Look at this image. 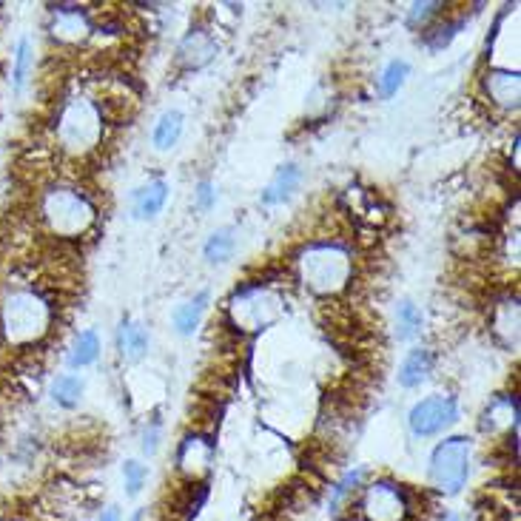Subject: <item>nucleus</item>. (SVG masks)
<instances>
[{
  "label": "nucleus",
  "mask_w": 521,
  "mask_h": 521,
  "mask_svg": "<svg viewBox=\"0 0 521 521\" xmlns=\"http://www.w3.org/2000/svg\"><path fill=\"white\" fill-rule=\"evenodd\" d=\"M234 251H237V234H234L231 225H225V228H220V231H214L203 248L205 260L211 262V265H223V262H228L231 257H234Z\"/></svg>",
  "instance_id": "nucleus-22"
},
{
  "label": "nucleus",
  "mask_w": 521,
  "mask_h": 521,
  "mask_svg": "<svg viewBox=\"0 0 521 521\" xmlns=\"http://www.w3.org/2000/svg\"><path fill=\"white\" fill-rule=\"evenodd\" d=\"M214 200H217V191H214V186H211L208 180H203V183L197 186V191H194V203H197V208L208 211V208L214 205Z\"/></svg>",
  "instance_id": "nucleus-30"
},
{
  "label": "nucleus",
  "mask_w": 521,
  "mask_h": 521,
  "mask_svg": "<svg viewBox=\"0 0 521 521\" xmlns=\"http://www.w3.org/2000/svg\"><path fill=\"white\" fill-rule=\"evenodd\" d=\"M92 200L72 186H52L40 197V220L43 225L63 240H77L94 225Z\"/></svg>",
  "instance_id": "nucleus-3"
},
{
  "label": "nucleus",
  "mask_w": 521,
  "mask_h": 521,
  "mask_svg": "<svg viewBox=\"0 0 521 521\" xmlns=\"http://www.w3.org/2000/svg\"><path fill=\"white\" fill-rule=\"evenodd\" d=\"M362 482V470H351V473H348V476H345V479H342V482L336 484L334 487V496H331V507H339V502H342V499H345V496H348V493H351V490H354L356 484Z\"/></svg>",
  "instance_id": "nucleus-29"
},
{
  "label": "nucleus",
  "mask_w": 521,
  "mask_h": 521,
  "mask_svg": "<svg viewBox=\"0 0 521 521\" xmlns=\"http://www.w3.org/2000/svg\"><path fill=\"white\" fill-rule=\"evenodd\" d=\"M214 462V445L205 436H186L177 450V465L186 473L188 479H200L203 473L211 470Z\"/></svg>",
  "instance_id": "nucleus-9"
},
{
  "label": "nucleus",
  "mask_w": 521,
  "mask_h": 521,
  "mask_svg": "<svg viewBox=\"0 0 521 521\" xmlns=\"http://www.w3.org/2000/svg\"><path fill=\"white\" fill-rule=\"evenodd\" d=\"M117 348L131 362L143 359L146 351H149V334H146V328L137 325V322H131V319H123L120 322V331H117Z\"/></svg>",
  "instance_id": "nucleus-17"
},
{
  "label": "nucleus",
  "mask_w": 521,
  "mask_h": 521,
  "mask_svg": "<svg viewBox=\"0 0 521 521\" xmlns=\"http://www.w3.org/2000/svg\"><path fill=\"white\" fill-rule=\"evenodd\" d=\"M183 129H186V114L180 112V109H168V112L160 114V120L154 123V131H151L154 149H174L180 143V137H183Z\"/></svg>",
  "instance_id": "nucleus-15"
},
{
  "label": "nucleus",
  "mask_w": 521,
  "mask_h": 521,
  "mask_svg": "<svg viewBox=\"0 0 521 521\" xmlns=\"http://www.w3.org/2000/svg\"><path fill=\"white\" fill-rule=\"evenodd\" d=\"M92 32L89 18L75 9V6H60L55 9V18H52V35L63 43H80L86 40V35Z\"/></svg>",
  "instance_id": "nucleus-11"
},
{
  "label": "nucleus",
  "mask_w": 521,
  "mask_h": 521,
  "mask_svg": "<svg viewBox=\"0 0 521 521\" xmlns=\"http://www.w3.org/2000/svg\"><path fill=\"white\" fill-rule=\"evenodd\" d=\"M157 447H160V425H151V428H146V433H143V450H146L149 456H154Z\"/></svg>",
  "instance_id": "nucleus-31"
},
{
  "label": "nucleus",
  "mask_w": 521,
  "mask_h": 521,
  "mask_svg": "<svg viewBox=\"0 0 521 521\" xmlns=\"http://www.w3.org/2000/svg\"><path fill=\"white\" fill-rule=\"evenodd\" d=\"M297 274L311 294L336 297L354 277V254L342 242H308L297 254Z\"/></svg>",
  "instance_id": "nucleus-1"
},
{
  "label": "nucleus",
  "mask_w": 521,
  "mask_h": 521,
  "mask_svg": "<svg viewBox=\"0 0 521 521\" xmlns=\"http://www.w3.org/2000/svg\"><path fill=\"white\" fill-rule=\"evenodd\" d=\"M456 419H459V405H456L453 396H430V399H422L408 413V425L413 430V436H422V439L442 433Z\"/></svg>",
  "instance_id": "nucleus-8"
},
{
  "label": "nucleus",
  "mask_w": 521,
  "mask_h": 521,
  "mask_svg": "<svg viewBox=\"0 0 521 521\" xmlns=\"http://www.w3.org/2000/svg\"><path fill=\"white\" fill-rule=\"evenodd\" d=\"M439 521H462V519H459V516H453V513H445V516H442Z\"/></svg>",
  "instance_id": "nucleus-33"
},
{
  "label": "nucleus",
  "mask_w": 521,
  "mask_h": 521,
  "mask_svg": "<svg viewBox=\"0 0 521 521\" xmlns=\"http://www.w3.org/2000/svg\"><path fill=\"white\" fill-rule=\"evenodd\" d=\"M359 513L365 521H405L410 507L399 484L373 482L359 496Z\"/></svg>",
  "instance_id": "nucleus-7"
},
{
  "label": "nucleus",
  "mask_w": 521,
  "mask_h": 521,
  "mask_svg": "<svg viewBox=\"0 0 521 521\" xmlns=\"http://www.w3.org/2000/svg\"><path fill=\"white\" fill-rule=\"evenodd\" d=\"M493 331L502 336V342L507 348H519V302L516 299H507L496 308V317H493Z\"/></svg>",
  "instance_id": "nucleus-18"
},
{
  "label": "nucleus",
  "mask_w": 521,
  "mask_h": 521,
  "mask_svg": "<svg viewBox=\"0 0 521 521\" xmlns=\"http://www.w3.org/2000/svg\"><path fill=\"white\" fill-rule=\"evenodd\" d=\"M205 308H208V291H200L194 299L183 302V305L174 311V328H177V334L180 336L194 334V331L200 328V322H203Z\"/></svg>",
  "instance_id": "nucleus-20"
},
{
  "label": "nucleus",
  "mask_w": 521,
  "mask_h": 521,
  "mask_svg": "<svg viewBox=\"0 0 521 521\" xmlns=\"http://www.w3.org/2000/svg\"><path fill=\"white\" fill-rule=\"evenodd\" d=\"M214 55H217V43L203 29H191L186 40L180 43V63L186 69H200Z\"/></svg>",
  "instance_id": "nucleus-12"
},
{
  "label": "nucleus",
  "mask_w": 521,
  "mask_h": 521,
  "mask_svg": "<svg viewBox=\"0 0 521 521\" xmlns=\"http://www.w3.org/2000/svg\"><path fill=\"white\" fill-rule=\"evenodd\" d=\"M97 521H120V510H117V507H106Z\"/></svg>",
  "instance_id": "nucleus-32"
},
{
  "label": "nucleus",
  "mask_w": 521,
  "mask_h": 521,
  "mask_svg": "<svg viewBox=\"0 0 521 521\" xmlns=\"http://www.w3.org/2000/svg\"><path fill=\"white\" fill-rule=\"evenodd\" d=\"M299 180H302V171H299L297 163H285V166H280L277 168V174H274V180L262 191V203L280 205L285 203V200H291V194L299 188Z\"/></svg>",
  "instance_id": "nucleus-13"
},
{
  "label": "nucleus",
  "mask_w": 521,
  "mask_h": 521,
  "mask_svg": "<svg viewBox=\"0 0 521 521\" xmlns=\"http://www.w3.org/2000/svg\"><path fill=\"white\" fill-rule=\"evenodd\" d=\"M422 311H419V305H413V302H402L399 308H396V331H399V339H413V336L422 331Z\"/></svg>",
  "instance_id": "nucleus-24"
},
{
  "label": "nucleus",
  "mask_w": 521,
  "mask_h": 521,
  "mask_svg": "<svg viewBox=\"0 0 521 521\" xmlns=\"http://www.w3.org/2000/svg\"><path fill=\"white\" fill-rule=\"evenodd\" d=\"M168 203V183L166 180H151L149 186L134 191V217L137 220H151L157 217Z\"/></svg>",
  "instance_id": "nucleus-14"
},
{
  "label": "nucleus",
  "mask_w": 521,
  "mask_h": 521,
  "mask_svg": "<svg viewBox=\"0 0 521 521\" xmlns=\"http://www.w3.org/2000/svg\"><path fill=\"white\" fill-rule=\"evenodd\" d=\"M97 356H100V336L94 331H80L75 336V342H72V348H69V368L83 371V368L97 362Z\"/></svg>",
  "instance_id": "nucleus-21"
},
{
  "label": "nucleus",
  "mask_w": 521,
  "mask_h": 521,
  "mask_svg": "<svg viewBox=\"0 0 521 521\" xmlns=\"http://www.w3.org/2000/svg\"><path fill=\"white\" fill-rule=\"evenodd\" d=\"M32 66H35V49H32V40L20 38L18 55H15V72H12V86H15V92H20L23 83L29 80Z\"/></svg>",
  "instance_id": "nucleus-26"
},
{
  "label": "nucleus",
  "mask_w": 521,
  "mask_h": 521,
  "mask_svg": "<svg viewBox=\"0 0 521 521\" xmlns=\"http://www.w3.org/2000/svg\"><path fill=\"white\" fill-rule=\"evenodd\" d=\"M484 430H502V428H519V402L516 396H499L493 399L482 416Z\"/></svg>",
  "instance_id": "nucleus-16"
},
{
  "label": "nucleus",
  "mask_w": 521,
  "mask_h": 521,
  "mask_svg": "<svg viewBox=\"0 0 521 521\" xmlns=\"http://www.w3.org/2000/svg\"><path fill=\"white\" fill-rule=\"evenodd\" d=\"M442 12V3H413L408 12V26L419 29V26H428L430 18H436Z\"/></svg>",
  "instance_id": "nucleus-28"
},
{
  "label": "nucleus",
  "mask_w": 521,
  "mask_h": 521,
  "mask_svg": "<svg viewBox=\"0 0 521 521\" xmlns=\"http://www.w3.org/2000/svg\"><path fill=\"white\" fill-rule=\"evenodd\" d=\"M55 131L60 149L72 157H86L100 146L106 123H103L100 106L92 97H72L63 103V109L57 114Z\"/></svg>",
  "instance_id": "nucleus-4"
},
{
  "label": "nucleus",
  "mask_w": 521,
  "mask_h": 521,
  "mask_svg": "<svg viewBox=\"0 0 521 521\" xmlns=\"http://www.w3.org/2000/svg\"><path fill=\"white\" fill-rule=\"evenodd\" d=\"M430 368H433V359H430V351L425 348H416L405 356L402 368H399V385L402 388H419L425 379H428Z\"/></svg>",
  "instance_id": "nucleus-19"
},
{
  "label": "nucleus",
  "mask_w": 521,
  "mask_h": 521,
  "mask_svg": "<svg viewBox=\"0 0 521 521\" xmlns=\"http://www.w3.org/2000/svg\"><path fill=\"white\" fill-rule=\"evenodd\" d=\"M123 479H126V490H129V496H137L140 490H143V484L149 479V470L146 465H140V462H126L123 465Z\"/></svg>",
  "instance_id": "nucleus-27"
},
{
  "label": "nucleus",
  "mask_w": 521,
  "mask_h": 521,
  "mask_svg": "<svg viewBox=\"0 0 521 521\" xmlns=\"http://www.w3.org/2000/svg\"><path fill=\"white\" fill-rule=\"evenodd\" d=\"M282 314H285L282 294L262 282H248L228 299V317L234 322V328H240L245 334H257V331L271 328Z\"/></svg>",
  "instance_id": "nucleus-5"
},
{
  "label": "nucleus",
  "mask_w": 521,
  "mask_h": 521,
  "mask_svg": "<svg viewBox=\"0 0 521 521\" xmlns=\"http://www.w3.org/2000/svg\"><path fill=\"white\" fill-rule=\"evenodd\" d=\"M470 456H473V445L465 436H450L445 442H439L430 456L433 487L445 496H456L470 476Z\"/></svg>",
  "instance_id": "nucleus-6"
},
{
  "label": "nucleus",
  "mask_w": 521,
  "mask_h": 521,
  "mask_svg": "<svg viewBox=\"0 0 521 521\" xmlns=\"http://www.w3.org/2000/svg\"><path fill=\"white\" fill-rule=\"evenodd\" d=\"M408 75H410V66L405 63V60H391V63L385 66L382 77H379V92L385 94V97H393V94L405 86Z\"/></svg>",
  "instance_id": "nucleus-25"
},
{
  "label": "nucleus",
  "mask_w": 521,
  "mask_h": 521,
  "mask_svg": "<svg viewBox=\"0 0 521 521\" xmlns=\"http://www.w3.org/2000/svg\"><path fill=\"white\" fill-rule=\"evenodd\" d=\"M52 302L35 288H9L0 297V334L9 345H35L52 328Z\"/></svg>",
  "instance_id": "nucleus-2"
},
{
  "label": "nucleus",
  "mask_w": 521,
  "mask_h": 521,
  "mask_svg": "<svg viewBox=\"0 0 521 521\" xmlns=\"http://www.w3.org/2000/svg\"><path fill=\"white\" fill-rule=\"evenodd\" d=\"M83 391H86V385L75 373H63L52 382V399L60 408H77L80 399H83Z\"/></svg>",
  "instance_id": "nucleus-23"
},
{
  "label": "nucleus",
  "mask_w": 521,
  "mask_h": 521,
  "mask_svg": "<svg viewBox=\"0 0 521 521\" xmlns=\"http://www.w3.org/2000/svg\"><path fill=\"white\" fill-rule=\"evenodd\" d=\"M484 89L490 94V100L502 109H519L521 83L516 72L510 69H493L484 77Z\"/></svg>",
  "instance_id": "nucleus-10"
}]
</instances>
